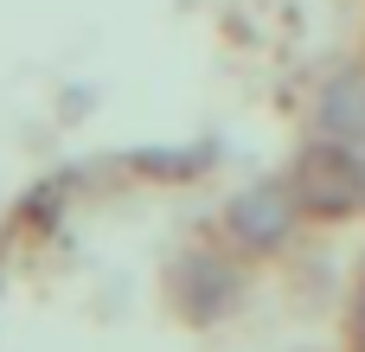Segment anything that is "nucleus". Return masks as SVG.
<instances>
[{"label":"nucleus","mask_w":365,"mask_h":352,"mask_svg":"<svg viewBox=\"0 0 365 352\" xmlns=\"http://www.w3.org/2000/svg\"><path fill=\"white\" fill-rule=\"evenodd\" d=\"M167 308L186 321V327H218L244 308V269H237V250H212V244H192L173 257L167 269Z\"/></svg>","instance_id":"obj_1"},{"label":"nucleus","mask_w":365,"mask_h":352,"mask_svg":"<svg viewBox=\"0 0 365 352\" xmlns=\"http://www.w3.org/2000/svg\"><path fill=\"white\" fill-rule=\"evenodd\" d=\"M302 218H308V212H302V199H295L289 180H250V186H237V192L225 199L218 231H225V244H231L237 257H282Z\"/></svg>","instance_id":"obj_2"},{"label":"nucleus","mask_w":365,"mask_h":352,"mask_svg":"<svg viewBox=\"0 0 365 352\" xmlns=\"http://www.w3.org/2000/svg\"><path fill=\"white\" fill-rule=\"evenodd\" d=\"M289 186L302 199L308 218H353L365 205V147H340V141H308L289 167Z\"/></svg>","instance_id":"obj_3"},{"label":"nucleus","mask_w":365,"mask_h":352,"mask_svg":"<svg viewBox=\"0 0 365 352\" xmlns=\"http://www.w3.org/2000/svg\"><path fill=\"white\" fill-rule=\"evenodd\" d=\"M314 135L340 147H365V64H340L314 90Z\"/></svg>","instance_id":"obj_4"},{"label":"nucleus","mask_w":365,"mask_h":352,"mask_svg":"<svg viewBox=\"0 0 365 352\" xmlns=\"http://www.w3.org/2000/svg\"><path fill=\"white\" fill-rule=\"evenodd\" d=\"M218 160V147H192V154H160V147H148V154H135V167L141 173H160V180H186V173H199V167H212Z\"/></svg>","instance_id":"obj_5"},{"label":"nucleus","mask_w":365,"mask_h":352,"mask_svg":"<svg viewBox=\"0 0 365 352\" xmlns=\"http://www.w3.org/2000/svg\"><path fill=\"white\" fill-rule=\"evenodd\" d=\"M353 346L365 352V269H359V289H353Z\"/></svg>","instance_id":"obj_6"}]
</instances>
